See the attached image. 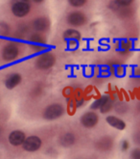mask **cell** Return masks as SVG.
I'll list each match as a JSON object with an SVG mask.
<instances>
[{"label": "cell", "mask_w": 140, "mask_h": 159, "mask_svg": "<svg viewBox=\"0 0 140 159\" xmlns=\"http://www.w3.org/2000/svg\"><path fill=\"white\" fill-rule=\"evenodd\" d=\"M110 75H115L117 77H123L126 74V68L121 64H110L108 65Z\"/></svg>", "instance_id": "obj_16"}, {"label": "cell", "mask_w": 140, "mask_h": 159, "mask_svg": "<svg viewBox=\"0 0 140 159\" xmlns=\"http://www.w3.org/2000/svg\"><path fill=\"white\" fill-rule=\"evenodd\" d=\"M132 75L135 78H140V67H134L132 70Z\"/></svg>", "instance_id": "obj_29"}, {"label": "cell", "mask_w": 140, "mask_h": 159, "mask_svg": "<svg viewBox=\"0 0 140 159\" xmlns=\"http://www.w3.org/2000/svg\"><path fill=\"white\" fill-rule=\"evenodd\" d=\"M110 99L109 98V95L107 93H105V95H103V96H100L98 98H96L94 100V102L90 105V109L92 111H96V110H99L100 108H102L103 106H104L107 102Z\"/></svg>", "instance_id": "obj_17"}, {"label": "cell", "mask_w": 140, "mask_h": 159, "mask_svg": "<svg viewBox=\"0 0 140 159\" xmlns=\"http://www.w3.org/2000/svg\"><path fill=\"white\" fill-rule=\"evenodd\" d=\"M121 92H122V93H123V96H124V98H125L126 101H129V93H128L126 91H124V90H121Z\"/></svg>", "instance_id": "obj_32"}, {"label": "cell", "mask_w": 140, "mask_h": 159, "mask_svg": "<svg viewBox=\"0 0 140 159\" xmlns=\"http://www.w3.org/2000/svg\"><path fill=\"white\" fill-rule=\"evenodd\" d=\"M65 109L62 104L61 103H52L46 106L43 110L42 117L46 120H55L62 118L65 113Z\"/></svg>", "instance_id": "obj_2"}, {"label": "cell", "mask_w": 140, "mask_h": 159, "mask_svg": "<svg viewBox=\"0 0 140 159\" xmlns=\"http://www.w3.org/2000/svg\"><path fill=\"white\" fill-rule=\"evenodd\" d=\"M106 120L108 125H110L111 127H113L117 130H120V131H122V130H124L127 127V124L125 121L116 116L109 115L106 118Z\"/></svg>", "instance_id": "obj_13"}, {"label": "cell", "mask_w": 140, "mask_h": 159, "mask_svg": "<svg viewBox=\"0 0 140 159\" xmlns=\"http://www.w3.org/2000/svg\"><path fill=\"white\" fill-rule=\"evenodd\" d=\"M110 75L108 66H100V70H99V76L103 78H107Z\"/></svg>", "instance_id": "obj_22"}, {"label": "cell", "mask_w": 140, "mask_h": 159, "mask_svg": "<svg viewBox=\"0 0 140 159\" xmlns=\"http://www.w3.org/2000/svg\"><path fill=\"white\" fill-rule=\"evenodd\" d=\"M67 22L69 25H72L74 27H80L87 23V16L80 11H74L68 14Z\"/></svg>", "instance_id": "obj_7"}, {"label": "cell", "mask_w": 140, "mask_h": 159, "mask_svg": "<svg viewBox=\"0 0 140 159\" xmlns=\"http://www.w3.org/2000/svg\"><path fill=\"white\" fill-rule=\"evenodd\" d=\"M59 143L63 148H70L76 143V136L73 132H65L60 137Z\"/></svg>", "instance_id": "obj_15"}, {"label": "cell", "mask_w": 140, "mask_h": 159, "mask_svg": "<svg viewBox=\"0 0 140 159\" xmlns=\"http://www.w3.org/2000/svg\"><path fill=\"white\" fill-rule=\"evenodd\" d=\"M19 55V48L15 43L6 44L2 49V58L6 62L15 61Z\"/></svg>", "instance_id": "obj_4"}, {"label": "cell", "mask_w": 140, "mask_h": 159, "mask_svg": "<svg viewBox=\"0 0 140 159\" xmlns=\"http://www.w3.org/2000/svg\"><path fill=\"white\" fill-rule=\"evenodd\" d=\"M33 28L38 33L46 32L50 28V20L45 16H40L36 18L33 21Z\"/></svg>", "instance_id": "obj_9"}, {"label": "cell", "mask_w": 140, "mask_h": 159, "mask_svg": "<svg viewBox=\"0 0 140 159\" xmlns=\"http://www.w3.org/2000/svg\"><path fill=\"white\" fill-rule=\"evenodd\" d=\"M19 1H23V2H28V3H29L30 0H19Z\"/></svg>", "instance_id": "obj_34"}, {"label": "cell", "mask_w": 140, "mask_h": 159, "mask_svg": "<svg viewBox=\"0 0 140 159\" xmlns=\"http://www.w3.org/2000/svg\"><path fill=\"white\" fill-rule=\"evenodd\" d=\"M79 46V41L77 40H68L67 41V48L69 50H75Z\"/></svg>", "instance_id": "obj_25"}, {"label": "cell", "mask_w": 140, "mask_h": 159, "mask_svg": "<svg viewBox=\"0 0 140 159\" xmlns=\"http://www.w3.org/2000/svg\"><path fill=\"white\" fill-rule=\"evenodd\" d=\"M74 99H75V104H76L77 108L82 107L83 104H85L86 99H85V98H83V97H79V98L74 97Z\"/></svg>", "instance_id": "obj_28"}, {"label": "cell", "mask_w": 140, "mask_h": 159, "mask_svg": "<svg viewBox=\"0 0 140 159\" xmlns=\"http://www.w3.org/2000/svg\"><path fill=\"white\" fill-rule=\"evenodd\" d=\"M11 33V28L8 23L6 22H0V36H9Z\"/></svg>", "instance_id": "obj_20"}, {"label": "cell", "mask_w": 140, "mask_h": 159, "mask_svg": "<svg viewBox=\"0 0 140 159\" xmlns=\"http://www.w3.org/2000/svg\"><path fill=\"white\" fill-rule=\"evenodd\" d=\"M31 6L28 2L17 1L12 6V13L16 17H24L30 13Z\"/></svg>", "instance_id": "obj_8"}, {"label": "cell", "mask_w": 140, "mask_h": 159, "mask_svg": "<svg viewBox=\"0 0 140 159\" xmlns=\"http://www.w3.org/2000/svg\"><path fill=\"white\" fill-rule=\"evenodd\" d=\"M130 159H140V148L133 149L130 152Z\"/></svg>", "instance_id": "obj_27"}, {"label": "cell", "mask_w": 140, "mask_h": 159, "mask_svg": "<svg viewBox=\"0 0 140 159\" xmlns=\"http://www.w3.org/2000/svg\"><path fill=\"white\" fill-rule=\"evenodd\" d=\"M134 41L128 40V39L118 41L116 43V45H115L116 51L121 53V54H126V53L129 52L132 49H134Z\"/></svg>", "instance_id": "obj_11"}, {"label": "cell", "mask_w": 140, "mask_h": 159, "mask_svg": "<svg viewBox=\"0 0 140 159\" xmlns=\"http://www.w3.org/2000/svg\"><path fill=\"white\" fill-rule=\"evenodd\" d=\"M34 2H36V3H41L43 0H33Z\"/></svg>", "instance_id": "obj_33"}, {"label": "cell", "mask_w": 140, "mask_h": 159, "mask_svg": "<svg viewBox=\"0 0 140 159\" xmlns=\"http://www.w3.org/2000/svg\"><path fill=\"white\" fill-rule=\"evenodd\" d=\"M114 2L121 7H129L134 2V0H114Z\"/></svg>", "instance_id": "obj_26"}, {"label": "cell", "mask_w": 140, "mask_h": 159, "mask_svg": "<svg viewBox=\"0 0 140 159\" xmlns=\"http://www.w3.org/2000/svg\"><path fill=\"white\" fill-rule=\"evenodd\" d=\"M62 38L63 40L65 41H68V40H77L80 42L82 36L80 34V32L76 29H72V28H70V29H67L65 30L62 34Z\"/></svg>", "instance_id": "obj_18"}, {"label": "cell", "mask_w": 140, "mask_h": 159, "mask_svg": "<svg viewBox=\"0 0 140 159\" xmlns=\"http://www.w3.org/2000/svg\"><path fill=\"white\" fill-rule=\"evenodd\" d=\"M81 125L86 128H93L99 123V116L94 111H88L83 113L80 119Z\"/></svg>", "instance_id": "obj_5"}, {"label": "cell", "mask_w": 140, "mask_h": 159, "mask_svg": "<svg viewBox=\"0 0 140 159\" xmlns=\"http://www.w3.org/2000/svg\"><path fill=\"white\" fill-rule=\"evenodd\" d=\"M56 64V56L51 51H43L36 58V68L40 70L52 69Z\"/></svg>", "instance_id": "obj_1"}, {"label": "cell", "mask_w": 140, "mask_h": 159, "mask_svg": "<svg viewBox=\"0 0 140 159\" xmlns=\"http://www.w3.org/2000/svg\"><path fill=\"white\" fill-rule=\"evenodd\" d=\"M95 146L100 151H103V152L109 151V149H111L113 147V139L109 136L102 137L96 142Z\"/></svg>", "instance_id": "obj_14"}, {"label": "cell", "mask_w": 140, "mask_h": 159, "mask_svg": "<svg viewBox=\"0 0 140 159\" xmlns=\"http://www.w3.org/2000/svg\"><path fill=\"white\" fill-rule=\"evenodd\" d=\"M77 106L75 104V99H74V97L67 98V107H66V112L68 113V115L73 116L76 113L77 111Z\"/></svg>", "instance_id": "obj_19"}, {"label": "cell", "mask_w": 140, "mask_h": 159, "mask_svg": "<svg viewBox=\"0 0 140 159\" xmlns=\"http://www.w3.org/2000/svg\"><path fill=\"white\" fill-rule=\"evenodd\" d=\"M87 2V0H68V3L74 8L83 7Z\"/></svg>", "instance_id": "obj_24"}, {"label": "cell", "mask_w": 140, "mask_h": 159, "mask_svg": "<svg viewBox=\"0 0 140 159\" xmlns=\"http://www.w3.org/2000/svg\"><path fill=\"white\" fill-rule=\"evenodd\" d=\"M21 80H22V76L20 73H17V72L11 73V74H9L5 80V87L9 90H13L19 85Z\"/></svg>", "instance_id": "obj_12"}, {"label": "cell", "mask_w": 140, "mask_h": 159, "mask_svg": "<svg viewBox=\"0 0 140 159\" xmlns=\"http://www.w3.org/2000/svg\"><path fill=\"white\" fill-rule=\"evenodd\" d=\"M129 148V141H127V140H124V141H122V143H121V149H122L123 152H126L128 151Z\"/></svg>", "instance_id": "obj_31"}, {"label": "cell", "mask_w": 140, "mask_h": 159, "mask_svg": "<svg viewBox=\"0 0 140 159\" xmlns=\"http://www.w3.org/2000/svg\"><path fill=\"white\" fill-rule=\"evenodd\" d=\"M30 42H31V48L35 52H43L45 50V44H46V39L43 35L40 33H35L31 35L30 37Z\"/></svg>", "instance_id": "obj_6"}, {"label": "cell", "mask_w": 140, "mask_h": 159, "mask_svg": "<svg viewBox=\"0 0 140 159\" xmlns=\"http://www.w3.org/2000/svg\"><path fill=\"white\" fill-rule=\"evenodd\" d=\"M42 84H38V85H36L35 86V88H34V95H36V96H39V95H40V93H42Z\"/></svg>", "instance_id": "obj_30"}, {"label": "cell", "mask_w": 140, "mask_h": 159, "mask_svg": "<svg viewBox=\"0 0 140 159\" xmlns=\"http://www.w3.org/2000/svg\"><path fill=\"white\" fill-rule=\"evenodd\" d=\"M42 146V141L39 136L32 135L26 137L24 143L22 144V148L24 151L28 152H38Z\"/></svg>", "instance_id": "obj_3"}, {"label": "cell", "mask_w": 140, "mask_h": 159, "mask_svg": "<svg viewBox=\"0 0 140 159\" xmlns=\"http://www.w3.org/2000/svg\"><path fill=\"white\" fill-rule=\"evenodd\" d=\"M62 96L65 98H70L72 97H74V89L70 86H67L65 87L63 90H62Z\"/></svg>", "instance_id": "obj_23"}, {"label": "cell", "mask_w": 140, "mask_h": 159, "mask_svg": "<svg viewBox=\"0 0 140 159\" xmlns=\"http://www.w3.org/2000/svg\"><path fill=\"white\" fill-rule=\"evenodd\" d=\"M9 142L14 147H18V146H22L24 143L26 135L21 130H14L9 135Z\"/></svg>", "instance_id": "obj_10"}, {"label": "cell", "mask_w": 140, "mask_h": 159, "mask_svg": "<svg viewBox=\"0 0 140 159\" xmlns=\"http://www.w3.org/2000/svg\"><path fill=\"white\" fill-rule=\"evenodd\" d=\"M113 103H114V100L112 99H109L107 103L103 106L102 108H100V112L102 114H106V113H108V112L113 108Z\"/></svg>", "instance_id": "obj_21"}]
</instances>
